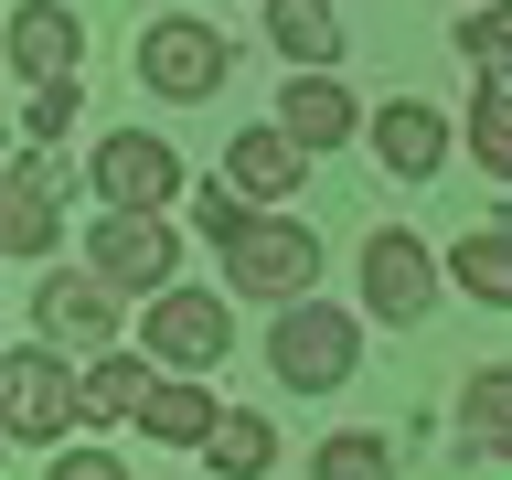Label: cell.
Returning a JSON list of instances; mask_svg holds the SVG:
<instances>
[{"label":"cell","instance_id":"6da1fadb","mask_svg":"<svg viewBox=\"0 0 512 480\" xmlns=\"http://www.w3.org/2000/svg\"><path fill=\"white\" fill-rule=\"evenodd\" d=\"M267 374L288 384V395H331V384L363 374V320L342 310V299H299V310L267 320Z\"/></svg>","mask_w":512,"mask_h":480},{"label":"cell","instance_id":"7a4b0ae2","mask_svg":"<svg viewBox=\"0 0 512 480\" xmlns=\"http://www.w3.org/2000/svg\"><path fill=\"white\" fill-rule=\"evenodd\" d=\"M86 416V374L64 363L54 342H22V352H0V427L22 448H54L64 427Z\"/></svg>","mask_w":512,"mask_h":480},{"label":"cell","instance_id":"3957f363","mask_svg":"<svg viewBox=\"0 0 512 480\" xmlns=\"http://www.w3.org/2000/svg\"><path fill=\"white\" fill-rule=\"evenodd\" d=\"M224 75H235V43H224L203 11H160V22L139 32V86L171 96V107H203Z\"/></svg>","mask_w":512,"mask_h":480},{"label":"cell","instance_id":"277c9868","mask_svg":"<svg viewBox=\"0 0 512 480\" xmlns=\"http://www.w3.org/2000/svg\"><path fill=\"white\" fill-rule=\"evenodd\" d=\"M86 182H96V203H107V214H171V203H192L182 150H171V139H150V128H107V139H96V160H86Z\"/></svg>","mask_w":512,"mask_h":480},{"label":"cell","instance_id":"5b68a950","mask_svg":"<svg viewBox=\"0 0 512 480\" xmlns=\"http://www.w3.org/2000/svg\"><path fill=\"white\" fill-rule=\"evenodd\" d=\"M86 267L128 299H171L182 288V235H171V214H96Z\"/></svg>","mask_w":512,"mask_h":480},{"label":"cell","instance_id":"8992f818","mask_svg":"<svg viewBox=\"0 0 512 480\" xmlns=\"http://www.w3.org/2000/svg\"><path fill=\"white\" fill-rule=\"evenodd\" d=\"M310 278H320V235L288 224V214H267L246 246H224V299H278V310H299Z\"/></svg>","mask_w":512,"mask_h":480},{"label":"cell","instance_id":"52a82bcc","mask_svg":"<svg viewBox=\"0 0 512 480\" xmlns=\"http://www.w3.org/2000/svg\"><path fill=\"white\" fill-rule=\"evenodd\" d=\"M438 278H448V256H427V235H406V224H374L363 235V299H374V320L416 331V320L438 310Z\"/></svg>","mask_w":512,"mask_h":480},{"label":"cell","instance_id":"ba28073f","mask_svg":"<svg viewBox=\"0 0 512 480\" xmlns=\"http://www.w3.org/2000/svg\"><path fill=\"white\" fill-rule=\"evenodd\" d=\"M139 352H150L160 374H214L224 352H235V310L203 299V288H171V299H150V320H139Z\"/></svg>","mask_w":512,"mask_h":480},{"label":"cell","instance_id":"9c48e42d","mask_svg":"<svg viewBox=\"0 0 512 480\" xmlns=\"http://www.w3.org/2000/svg\"><path fill=\"white\" fill-rule=\"evenodd\" d=\"M32 342L96 352V363H107V342H118V288L96 278V267H64V278H43V288H32Z\"/></svg>","mask_w":512,"mask_h":480},{"label":"cell","instance_id":"30bf717a","mask_svg":"<svg viewBox=\"0 0 512 480\" xmlns=\"http://www.w3.org/2000/svg\"><path fill=\"white\" fill-rule=\"evenodd\" d=\"M64 224V160L54 150H22L11 160V182H0V246L11 256H43Z\"/></svg>","mask_w":512,"mask_h":480},{"label":"cell","instance_id":"8fae6325","mask_svg":"<svg viewBox=\"0 0 512 480\" xmlns=\"http://www.w3.org/2000/svg\"><path fill=\"white\" fill-rule=\"evenodd\" d=\"M278 128L299 139V150H342V139H374V118H363V96H352L342 75H299V86L278 96Z\"/></svg>","mask_w":512,"mask_h":480},{"label":"cell","instance_id":"7c38bea8","mask_svg":"<svg viewBox=\"0 0 512 480\" xmlns=\"http://www.w3.org/2000/svg\"><path fill=\"white\" fill-rule=\"evenodd\" d=\"M299 171H310V150H299L278 118H267V128H235V139H224V182L246 192V203H288V192H299Z\"/></svg>","mask_w":512,"mask_h":480},{"label":"cell","instance_id":"4fadbf2b","mask_svg":"<svg viewBox=\"0 0 512 480\" xmlns=\"http://www.w3.org/2000/svg\"><path fill=\"white\" fill-rule=\"evenodd\" d=\"M374 160L395 171V182H438V160H448V118L427 107V96H395V107H374Z\"/></svg>","mask_w":512,"mask_h":480},{"label":"cell","instance_id":"5bb4252c","mask_svg":"<svg viewBox=\"0 0 512 480\" xmlns=\"http://www.w3.org/2000/svg\"><path fill=\"white\" fill-rule=\"evenodd\" d=\"M75 54H86V22H75V11H54V0L11 11V64L32 75V96H43V86H75Z\"/></svg>","mask_w":512,"mask_h":480},{"label":"cell","instance_id":"9a60e30c","mask_svg":"<svg viewBox=\"0 0 512 480\" xmlns=\"http://www.w3.org/2000/svg\"><path fill=\"white\" fill-rule=\"evenodd\" d=\"M459 448L480 470H512V363H480L459 384Z\"/></svg>","mask_w":512,"mask_h":480},{"label":"cell","instance_id":"2e32d148","mask_svg":"<svg viewBox=\"0 0 512 480\" xmlns=\"http://www.w3.org/2000/svg\"><path fill=\"white\" fill-rule=\"evenodd\" d=\"M214 427H224V406L192 374H160V395L139 406V438H160V448H214Z\"/></svg>","mask_w":512,"mask_h":480},{"label":"cell","instance_id":"e0dca14e","mask_svg":"<svg viewBox=\"0 0 512 480\" xmlns=\"http://www.w3.org/2000/svg\"><path fill=\"white\" fill-rule=\"evenodd\" d=\"M448 278L470 288L480 310H512V224H480V235H459V246H448Z\"/></svg>","mask_w":512,"mask_h":480},{"label":"cell","instance_id":"ac0fdd59","mask_svg":"<svg viewBox=\"0 0 512 480\" xmlns=\"http://www.w3.org/2000/svg\"><path fill=\"white\" fill-rule=\"evenodd\" d=\"M203 470H214V480H267V470H278V427H267L256 406H224L214 448H203Z\"/></svg>","mask_w":512,"mask_h":480},{"label":"cell","instance_id":"d6986e66","mask_svg":"<svg viewBox=\"0 0 512 480\" xmlns=\"http://www.w3.org/2000/svg\"><path fill=\"white\" fill-rule=\"evenodd\" d=\"M150 395H160V363H150V352H107V363H86V416H128V427H139Z\"/></svg>","mask_w":512,"mask_h":480},{"label":"cell","instance_id":"ffe728a7","mask_svg":"<svg viewBox=\"0 0 512 480\" xmlns=\"http://www.w3.org/2000/svg\"><path fill=\"white\" fill-rule=\"evenodd\" d=\"M267 43H278L288 64H331V54H342V11H320V0H278V11H267Z\"/></svg>","mask_w":512,"mask_h":480},{"label":"cell","instance_id":"44dd1931","mask_svg":"<svg viewBox=\"0 0 512 480\" xmlns=\"http://www.w3.org/2000/svg\"><path fill=\"white\" fill-rule=\"evenodd\" d=\"M470 150L491 182H512V75H480V107H470Z\"/></svg>","mask_w":512,"mask_h":480},{"label":"cell","instance_id":"7402d4cb","mask_svg":"<svg viewBox=\"0 0 512 480\" xmlns=\"http://www.w3.org/2000/svg\"><path fill=\"white\" fill-rule=\"evenodd\" d=\"M267 214H246V192L235 182H192V235H214V246H246Z\"/></svg>","mask_w":512,"mask_h":480},{"label":"cell","instance_id":"603a6c76","mask_svg":"<svg viewBox=\"0 0 512 480\" xmlns=\"http://www.w3.org/2000/svg\"><path fill=\"white\" fill-rule=\"evenodd\" d=\"M310 480H395V448H384V438H363V427H352V438H320Z\"/></svg>","mask_w":512,"mask_h":480},{"label":"cell","instance_id":"cb8c5ba5","mask_svg":"<svg viewBox=\"0 0 512 480\" xmlns=\"http://www.w3.org/2000/svg\"><path fill=\"white\" fill-rule=\"evenodd\" d=\"M459 54L480 75H512V11H459Z\"/></svg>","mask_w":512,"mask_h":480},{"label":"cell","instance_id":"d4e9b609","mask_svg":"<svg viewBox=\"0 0 512 480\" xmlns=\"http://www.w3.org/2000/svg\"><path fill=\"white\" fill-rule=\"evenodd\" d=\"M75 118H86V86H43V96H32V107H22L32 150H54V139H64V128H75Z\"/></svg>","mask_w":512,"mask_h":480},{"label":"cell","instance_id":"484cf974","mask_svg":"<svg viewBox=\"0 0 512 480\" xmlns=\"http://www.w3.org/2000/svg\"><path fill=\"white\" fill-rule=\"evenodd\" d=\"M54 480H128V470L107 459V448H64V459H54Z\"/></svg>","mask_w":512,"mask_h":480}]
</instances>
